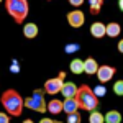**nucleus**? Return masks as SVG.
<instances>
[{
	"label": "nucleus",
	"instance_id": "f257e3e1",
	"mask_svg": "<svg viewBox=\"0 0 123 123\" xmlns=\"http://www.w3.org/2000/svg\"><path fill=\"white\" fill-rule=\"evenodd\" d=\"M2 107L5 108V113H8L10 117H20L25 105H23V97L15 90V89H8L5 90L2 97H0Z\"/></svg>",
	"mask_w": 123,
	"mask_h": 123
},
{
	"label": "nucleus",
	"instance_id": "f03ea898",
	"mask_svg": "<svg viewBox=\"0 0 123 123\" xmlns=\"http://www.w3.org/2000/svg\"><path fill=\"white\" fill-rule=\"evenodd\" d=\"M76 100L77 104H79V108H82V110H95L97 107H98V97L94 94V90H92V87L90 85H80V87H77V92H76Z\"/></svg>",
	"mask_w": 123,
	"mask_h": 123
},
{
	"label": "nucleus",
	"instance_id": "7ed1b4c3",
	"mask_svg": "<svg viewBox=\"0 0 123 123\" xmlns=\"http://www.w3.org/2000/svg\"><path fill=\"white\" fill-rule=\"evenodd\" d=\"M5 8L7 13L15 20V23H21L28 17L30 5L28 0H5Z\"/></svg>",
	"mask_w": 123,
	"mask_h": 123
},
{
	"label": "nucleus",
	"instance_id": "20e7f679",
	"mask_svg": "<svg viewBox=\"0 0 123 123\" xmlns=\"http://www.w3.org/2000/svg\"><path fill=\"white\" fill-rule=\"evenodd\" d=\"M23 105L30 108V110H35L39 113H44L46 112V100H44V90H35L33 94L23 98Z\"/></svg>",
	"mask_w": 123,
	"mask_h": 123
},
{
	"label": "nucleus",
	"instance_id": "39448f33",
	"mask_svg": "<svg viewBox=\"0 0 123 123\" xmlns=\"http://www.w3.org/2000/svg\"><path fill=\"white\" fill-rule=\"evenodd\" d=\"M64 79H66V72H59V76L54 77V79H48L46 82H44V92L49 95H56L59 94V90H61V85L64 82Z\"/></svg>",
	"mask_w": 123,
	"mask_h": 123
},
{
	"label": "nucleus",
	"instance_id": "423d86ee",
	"mask_svg": "<svg viewBox=\"0 0 123 123\" xmlns=\"http://www.w3.org/2000/svg\"><path fill=\"white\" fill-rule=\"evenodd\" d=\"M97 79L100 84H105L108 80L113 79V74H115V67L113 66H108V64H104V66H98L97 67Z\"/></svg>",
	"mask_w": 123,
	"mask_h": 123
},
{
	"label": "nucleus",
	"instance_id": "0eeeda50",
	"mask_svg": "<svg viewBox=\"0 0 123 123\" xmlns=\"http://www.w3.org/2000/svg\"><path fill=\"white\" fill-rule=\"evenodd\" d=\"M84 21H85V15L80 10H72V12L67 13V23L72 28H80L84 25Z\"/></svg>",
	"mask_w": 123,
	"mask_h": 123
},
{
	"label": "nucleus",
	"instance_id": "6e6552de",
	"mask_svg": "<svg viewBox=\"0 0 123 123\" xmlns=\"http://www.w3.org/2000/svg\"><path fill=\"white\" fill-rule=\"evenodd\" d=\"M79 110V104H77L76 97H66L62 100V112L64 113H72V112H77Z\"/></svg>",
	"mask_w": 123,
	"mask_h": 123
},
{
	"label": "nucleus",
	"instance_id": "1a4fd4ad",
	"mask_svg": "<svg viewBox=\"0 0 123 123\" xmlns=\"http://www.w3.org/2000/svg\"><path fill=\"white\" fill-rule=\"evenodd\" d=\"M122 33V26L117 23V21H112L108 25H105V36H110V38H118Z\"/></svg>",
	"mask_w": 123,
	"mask_h": 123
},
{
	"label": "nucleus",
	"instance_id": "9d476101",
	"mask_svg": "<svg viewBox=\"0 0 123 123\" xmlns=\"http://www.w3.org/2000/svg\"><path fill=\"white\" fill-rule=\"evenodd\" d=\"M90 35L94 36V38L100 39L105 36V25L102 23V21H95V23H92L90 25Z\"/></svg>",
	"mask_w": 123,
	"mask_h": 123
},
{
	"label": "nucleus",
	"instance_id": "9b49d317",
	"mask_svg": "<svg viewBox=\"0 0 123 123\" xmlns=\"http://www.w3.org/2000/svg\"><path fill=\"white\" fill-rule=\"evenodd\" d=\"M61 94H62V97L66 98V97H74L77 92V85L74 84V82H62V85H61V90H59Z\"/></svg>",
	"mask_w": 123,
	"mask_h": 123
},
{
	"label": "nucleus",
	"instance_id": "f8f14e48",
	"mask_svg": "<svg viewBox=\"0 0 123 123\" xmlns=\"http://www.w3.org/2000/svg\"><path fill=\"white\" fill-rule=\"evenodd\" d=\"M38 31L39 30L36 23H25V26H23V35L28 39H35L38 36Z\"/></svg>",
	"mask_w": 123,
	"mask_h": 123
},
{
	"label": "nucleus",
	"instance_id": "ddd939ff",
	"mask_svg": "<svg viewBox=\"0 0 123 123\" xmlns=\"http://www.w3.org/2000/svg\"><path fill=\"white\" fill-rule=\"evenodd\" d=\"M46 110L51 115H59L61 112H62V102H61V100H57V98H53V100H49V102H48Z\"/></svg>",
	"mask_w": 123,
	"mask_h": 123
},
{
	"label": "nucleus",
	"instance_id": "4468645a",
	"mask_svg": "<svg viewBox=\"0 0 123 123\" xmlns=\"http://www.w3.org/2000/svg\"><path fill=\"white\" fill-rule=\"evenodd\" d=\"M97 67H98V64H97V61L94 57H87L84 61V72H87L89 76H92V74L97 72Z\"/></svg>",
	"mask_w": 123,
	"mask_h": 123
},
{
	"label": "nucleus",
	"instance_id": "2eb2a0df",
	"mask_svg": "<svg viewBox=\"0 0 123 123\" xmlns=\"http://www.w3.org/2000/svg\"><path fill=\"white\" fill-rule=\"evenodd\" d=\"M104 122H107V123H120L122 122V113H120L118 110H110V112L104 117Z\"/></svg>",
	"mask_w": 123,
	"mask_h": 123
},
{
	"label": "nucleus",
	"instance_id": "dca6fc26",
	"mask_svg": "<svg viewBox=\"0 0 123 123\" xmlns=\"http://www.w3.org/2000/svg\"><path fill=\"white\" fill-rule=\"evenodd\" d=\"M87 3H89V10L92 15H98L104 7V0H87Z\"/></svg>",
	"mask_w": 123,
	"mask_h": 123
},
{
	"label": "nucleus",
	"instance_id": "f3484780",
	"mask_svg": "<svg viewBox=\"0 0 123 123\" xmlns=\"http://www.w3.org/2000/svg\"><path fill=\"white\" fill-rule=\"evenodd\" d=\"M69 69H71L72 74H82V72H84V61H82V59H74V61H71Z\"/></svg>",
	"mask_w": 123,
	"mask_h": 123
},
{
	"label": "nucleus",
	"instance_id": "a211bd4d",
	"mask_svg": "<svg viewBox=\"0 0 123 123\" xmlns=\"http://www.w3.org/2000/svg\"><path fill=\"white\" fill-rule=\"evenodd\" d=\"M89 122H90V123H102V122H104V115L100 113V112H97V108H95V110H90Z\"/></svg>",
	"mask_w": 123,
	"mask_h": 123
},
{
	"label": "nucleus",
	"instance_id": "6ab92c4d",
	"mask_svg": "<svg viewBox=\"0 0 123 123\" xmlns=\"http://www.w3.org/2000/svg\"><path fill=\"white\" fill-rule=\"evenodd\" d=\"M80 113H79V110L77 112H72V113H67V122L69 123H80Z\"/></svg>",
	"mask_w": 123,
	"mask_h": 123
},
{
	"label": "nucleus",
	"instance_id": "aec40b11",
	"mask_svg": "<svg viewBox=\"0 0 123 123\" xmlns=\"http://www.w3.org/2000/svg\"><path fill=\"white\" fill-rule=\"evenodd\" d=\"M113 92H115L117 95H120V97L123 95V80H117V82H115V85H113Z\"/></svg>",
	"mask_w": 123,
	"mask_h": 123
},
{
	"label": "nucleus",
	"instance_id": "412c9836",
	"mask_svg": "<svg viewBox=\"0 0 123 123\" xmlns=\"http://www.w3.org/2000/svg\"><path fill=\"white\" fill-rule=\"evenodd\" d=\"M92 90H94V94L97 95V97H102V95H105V92H107V89H105L104 85H98V87H95Z\"/></svg>",
	"mask_w": 123,
	"mask_h": 123
},
{
	"label": "nucleus",
	"instance_id": "4be33fe9",
	"mask_svg": "<svg viewBox=\"0 0 123 123\" xmlns=\"http://www.w3.org/2000/svg\"><path fill=\"white\" fill-rule=\"evenodd\" d=\"M76 51H79V44H77V43H74V44L71 43V44H67V46H66V53H67V54L76 53Z\"/></svg>",
	"mask_w": 123,
	"mask_h": 123
},
{
	"label": "nucleus",
	"instance_id": "5701e85b",
	"mask_svg": "<svg viewBox=\"0 0 123 123\" xmlns=\"http://www.w3.org/2000/svg\"><path fill=\"white\" fill-rule=\"evenodd\" d=\"M10 122V115L5 112H0V123H8Z\"/></svg>",
	"mask_w": 123,
	"mask_h": 123
},
{
	"label": "nucleus",
	"instance_id": "b1692460",
	"mask_svg": "<svg viewBox=\"0 0 123 123\" xmlns=\"http://www.w3.org/2000/svg\"><path fill=\"white\" fill-rule=\"evenodd\" d=\"M67 2H69L72 7H80V5L84 3V0H67Z\"/></svg>",
	"mask_w": 123,
	"mask_h": 123
},
{
	"label": "nucleus",
	"instance_id": "393cba45",
	"mask_svg": "<svg viewBox=\"0 0 123 123\" xmlns=\"http://www.w3.org/2000/svg\"><path fill=\"white\" fill-rule=\"evenodd\" d=\"M118 51H120V53L123 51V41H120V43H118Z\"/></svg>",
	"mask_w": 123,
	"mask_h": 123
},
{
	"label": "nucleus",
	"instance_id": "a878e982",
	"mask_svg": "<svg viewBox=\"0 0 123 123\" xmlns=\"http://www.w3.org/2000/svg\"><path fill=\"white\" fill-rule=\"evenodd\" d=\"M41 122H43V123H51V122H53V120H51V118H43Z\"/></svg>",
	"mask_w": 123,
	"mask_h": 123
},
{
	"label": "nucleus",
	"instance_id": "bb28decb",
	"mask_svg": "<svg viewBox=\"0 0 123 123\" xmlns=\"http://www.w3.org/2000/svg\"><path fill=\"white\" fill-rule=\"evenodd\" d=\"M0 2H3V0H0Z\"/></svg>",
	"mask_w": 123,
	"mask_h": 123
}]
</instances>
